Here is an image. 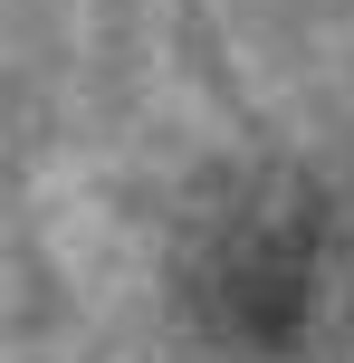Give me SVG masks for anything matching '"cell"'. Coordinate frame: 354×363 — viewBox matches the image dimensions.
Here are the masks:
<instances>
[{
    "label": "cell",
    "mask_w": 354,
    "mask_h": 363,
    "mask_svg": "<svg viewBox=\"0 0 354 363\" xmlns=\"http://www.w3.org/2000/svg\"><path fill=\"white\" fill-rule=\"evenodd\" d=\"M316 201L306 191H249L211 239L192 249V315L221 345H297L316 306Z\"/></svg>",
    "instance_id": "cell-1"
}]
</instances>
